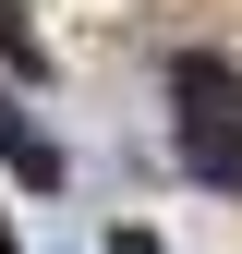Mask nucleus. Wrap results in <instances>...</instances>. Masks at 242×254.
<instances>
[{"label":"nucleus","instance_id":"obj_5","mask_svg":"<svg viewBox=\"0 0 242 254\" xmlns=\"http://www.w3.org/2000/svg\"><path fill=\"white\" fill-rule=\"evenodd\" d=\"M0 254H24V242H12V218H0Z\"/></svg>","mask_w":242,"mask_h":254},{"label":"nucleus","instance_id":"obj_2","mask_svg":"<svg viewBox=\"0 0 242 254\" xmlns=\"http://www.w3.org/2000/svg\"><path fill=\"white\" fill-rule=\"evenodd\" d=\"M0 157H12L24 182H37V194H60V145L37 133V121H24V97H12V85H0Z\"/></svg>","mask_w":242,"mask_h":254},{"label":"nucleus","instance_id":"obj_3","mask_svg":"<svg viewBox=\"0 0 242 254\" xmlns=\"http://www.w3.org/2000/svg\"><path fill=\"white\" fill-rule=\"evenodd\" d=\"M0 73L49 85V49H37V24H24V0H0Z\"/></svg>","mask_w":242,"mask_h":254},{"label":"nucleus","instance_id":"obj_1","mask_svg":"<svg viewBox=\"0 0 242 254\" xmlns=\"http://www.w3.org/2000/svg\"><path fill=\"white\" fill-rule=\"evenodd\" d=\"M170 109H182V170H194V182H230L242 170V73L218 49H182L170 61Z\"/></svg>","mask_w":242,"mask_h":254},{"label":"nucleus","instance_id":"obj_4","mask_svg":"<svg viewBox=\"0 0 242 254\" xmlns=\"http://www.w3.org/2000/svg\"><path fill=\"white\" fill-rule=\"evenodd\" d=\"M109 254H158V230H145V218H121V230H109Z\"/></svg>","mask_w":242,"mask_h":254}]
</instances>
